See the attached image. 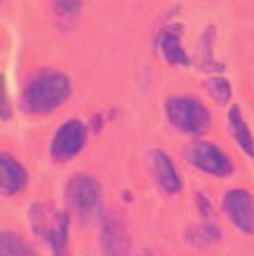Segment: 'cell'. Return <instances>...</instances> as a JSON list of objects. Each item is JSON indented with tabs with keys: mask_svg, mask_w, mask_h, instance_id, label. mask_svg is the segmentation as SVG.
Segmentation results:
<instances>
[{
	"mask_svg": "<svg viewBox=\"0 0 254 256\" xmlns=\"http://www.w3.org/2000/svg\"><path fill=\"white\" fill-rule=\"evenodd\" d=\"M73 85L64 70L43 68L26 80L19 94V106L29 116H50L71 96Z\"/></svg>",
	"mask_w": 254,
	"mask_h": 256,
	"instance_id": "1",
	"label": "cell"
},
{
	"mask_svg": "<svg viewBox=\"0 0 254 256\" xmlns=\"http://www.w3.org/2000/svg\"><path fill=\"white\" fill-rule=\"evenodd\" d=\"M64 200L69 214L80 224L101 218V184L90 174H73L64 186Z\"/></svg>",
	"mask_w": 254,
	"mask_h": 256,
	"instance_id": "2",
	"label": "cell"
},
{
	"mask_svg": "<svg viewBox=\"0 0 254 256\" xmlns=\"http://www.w3.org/2000/svg\"><path fill=\"white\" fill-rule=\"evenodd\" d=\"M165 116H167V122L172 124V130L188 134V136H195V139L207 132L209 122H212L209 110L198 99L186 96V94L169 96L165 101Z\"/></svg>",
	"mask_w": 254,
	"mask_h": 256,
	"instance_id": "3",
	"label": "cell"
},
{
	"mask_svg": "<svg viewBox=\"0 0 254 256\" xmlns=\"http://www.w3.org/2000/svg\"><path fill=\"white\" fill-rule=\"evenodd\" d=\"M184 158L191 167L200 170L202 174H209V176L223 178V176H231L233 174L231 158L226 156L219 146H214L212 141L193 139L191 144L184 148Z\"/></svg>",
	"mask_w": 254,
	"mask_h": 256,
	"instance_id": "4",
	"label": "cell"
},
{
	"mask_svg": "<svg viewBox=\"0 0 254 256\" xmlns=\"http://www.w3.org/2000/svg\"><path fill=\"white\" fill-rule=\"evenodd\" d=\"M87 144V124L78 118H71L54 132L52 141H50V158L52 162L64 164L73 160Z\"/></svg>",
	"mask_w": 254,
	"mask_h": 256,
	"instance_id": "5",
	"label": "cell"
},
{
	"mask_svg": "<svg viewBox=\"0 0 254 256\" xmlns=\"http://www.w3.org/2000/svg\"><path fill=\"white\" fill-rule=\"evenodd\" d=\"M221 212L240 233H254V198L245 188H228L221 198Z\"/></svg>",
	"mask_w": 254,
	"mask_h": 256,
	"instance_id": "6",
	"label": "cell"
},
{
	"mask_svg": "<svg viewBox=\"0 0 254 256\" xmlns=\"http://www.w3.org/2000/svg\"><path fill=\"white\" fill-rule=\"evenodd\" d=\"M130 249H132V240L125 221L113 212H106L99 221L101 256H130Z\"/></svg>",
	"mask_w": 254,
	"mask_h": 256,
	"instance_id": "7",
	"label": "cell"
},
{
	"mask_svg": "<svg viewBox=\"0 0 254 256\" xmlns=\"http://www.w3.org/2000/svg\"><path fill=\"white\" fill-rule=\"evenodd\" d=\"M148 170H151V176H153L155 186L160 188L165 195L181 193V176H179L172 158L165 150H160V148L148 150Z\"/></svg>",
	"mask_w": 254,
	"mask_h": 256,
	"instance_id": "8",
	"label": "cell"
},
{
	"mask_svg": "<svg viewBox=\"0 0 254 256\" xmlns=\"http://www.w3.org/2000/svg\"><path fill=\"white\" fill-rule=\"evenodd\" d=\"M181 33H184L181 24H169L155 38V45H158V52L162 54V59L169 66H177V68L191 66V56L186 54L184 45H181Z\"/></svg>",
	"mask_w": 254,
	"mask_h": 256,
	"instance_id": "9",
	"label": "cell"
},
{
	"mask_svg": "<svg viewBox=\"0 0 254 256\" xmlns=\"http://www.w3.org/2000/svg\"><path fill=\"white\" fill-rule=\"evenodd\" d=\"M26 181H29V174L24 170V164L8 153H3L0 156V193L5 198H12L22 193Z\"/></svg>",
	"mask_w": 254,
	"mask_h": 256,
	"instance_id": "10",
	"label": "cell"
},
{
	"mask_svg": "<svg viewBox=\"0 0 254 256\" xmlns=\"http://www.w3.org/2000/svg\"><path fill=\"white\" fill-rule=\"evenodd\" d=\"M226 122H228V134L233 136L235 146H238L247 158H252L254 160V136H252L249 124H247L245 118H242V110H240L238 104H231V106H228Z\"/></svg>",
	"mask_w": 254,
	"mask_h": 256,
	"instance_id": "11",
	"label": "cell"
},
{
	"mask_svg": "<svg viewBox=\"0 0 254 256\" xmlns=\"http://www.w3.org/2000/svg\"><path fill=\"white\" fill-rule=\"evenodd\" d=\"M69 216L66 212H57L52 218V226L45 235V244L50 249L52 256H71V247H69Z\"/></svg>",
	"mask_w": 254,
	"mask_h": 256,
	"instance_id": "12",
	"label": "cell"
},
{
	"mask_svg": "<svg viewBox=\"0 0 254 256\" xmlns=\"http://www.w3.org/2000/svg\"><path fill=\"white\" fill-rule=\"evenodd\" d=\"M57 212L52 207H47L43 202H33L31 207H29V226H31V233L38 238L40 242L45 240L47 230H50V226H52V218Z\"/></svg>",
	"mask_w": 254,
	"mask_h": 256,
	"instance_id": "13",
	"label": "cell"
},
{
	"mask_svg": "<svg viewBox=\"0 0 254 256\" xmlns=\"http://www.w3.org/2000/svg\"><path fill=\"white\" fill-rule=\"evenodd\" d=\"M0 256H38L36 249L12 230H3L0 235Z\"/></svg>",
	"mask_w": 254,
	"mask_h": 256,
	"instance_id": "14",
	"label": "cell"
},
{
	"mask_svg": "<svg viewBox=\"0 0 254 256\" xmlns=\"http://www.w3.org/2000/svg\"><path fill=\"white\" fill-rule=\"evenodd\" d=\"M186 240L191 242V244H195V247H207V244H214V242L221 240V230L212 221H202V224L188 228Z\"/></svg>",
	"mask_w": 254,
	"mask_h": 256,
	"instance_id": "15",
	"label": "cell"
},
{
	"mask_svg": "<svg viewBox=\"0 0 254 256\" xmlns=\"http://www.w3.org/2000/svg\"><path fill=\"white\" fill-rule=\"evenodd\" d=\"M205 92L216 106H231V82L221 76H212L202 82Z\"/></svg>",
	"mask_w": 254,
	"mask_h": 256,
	"instance_id": "16",
	"label": "cell"
},
{
	"mask_svg": "<svg viewBox=\"0 0 254 256\" xmlns=\"http://www.w3.org/2000/svg\"><path fill=\"white\" fill-rule=\"evenodd\" d=\"M85 0H52V14L54 19L62 24V26H69L78 19L80 10H83Z\"/></svg>",
	"mask_w": 254,
	"mask_h": 256,
	"instance_id": "17",
	"label": "cell"
},
{
	"mask_svg": "<svg viewBox=\"0 0 254 256\" xmlns=\"http://www.w3.org/2000/svg\"><path fill=\"white\" fill-rule=\"evenodd\" d=\"M214 38H216L214 26H207L205 33L200 36V59H198V66H200L202 70H214V54H212Z\"/></svg>",
	"mask_w": 254,
	"mask_h": 256,
	"instance_id": "18",
	"label": "cell"
},
{
	"mask_svg": "<svg viewBox=\"0 0 254 256\" xmlns=\"http://www.w3.org/2000/svg\"><path fill=\"white\" fill-rule=\"evenodd\" d=\"M193 200H195V204H198V210H200L202 218H205V221H209V218H212V204H209L207 195L202 193V190H198V193H195V198H193Z\"/></svg>",
	"mask_w": 254,
	"mask_h": 256,
	"instance_id": "19",
	"label": "cell"
}]
</instances>
